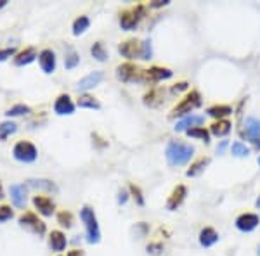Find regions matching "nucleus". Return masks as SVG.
<instances>
[{
    "instance_id": "f257e3e1",
    "label": "nucleus",
    "mask_w": 260,
    "mask_h": 256,
    "mask_svg": "<svg viewBox=\"0 0 260 256\" xmlns=\"http://www.w3.org/2000/svg\"><path fill=\"white\" fill-rule=\"evenodd\" d=\"M194 145L186 144L182 140H170L167 144L165 149V158L169 166L177 168V166H184L191 161L192 156H194Z\"/></svg>"
},
{
    "instance_id": "f03ea898",
    "label": "nucleus",
    "mask_w": 260,
    "mask_h": 256,
    "mask_svg": "<svg viewBox=\"0 0 260 256\" xmlns=\"http://www.w3.org/2000/svg\"><path fill=\"white\" fill-rule=\"evenodd\" d=\"M201 102H203V100H201L200 92L189 90L174 106V109H172V113H170V118H186V116H189L194 109H198L201 106Z\"/></svg>"
},
{
    "instance_id": "7ed1b4c3",
    "label": "nucleus",
    "mask_w": 260,
    "mask_h": 256,
    "mask_svg": "<svg viewBox=\"0 0 260 256\" xmlns=\"http://www.w3.org/2000/svg\"><path fill=\"white\" fill-rule=\"evenodd\" d=\"M80 220L85 225V236L89 244H98L101 241V229H99V222L95 216V211L90 206H83L80 209Z\"/></svg>"
},
{
    "instance_id": "20e7f679",
    "label": "nucleus",
    "mask_w": 260,
    "mask_h": 256,
    "mask_svg": "<svg viewBox=\"0 0 260 256\" xmlns=\"http://www.w3.org/2000/svg\"><path fill=\"white\" fill-rule=\"evenodd\" d=\"M144 16H146V6H144V4H137V6L130 7V9L121 11L120 18H118L121 30L134 31L141 24V21L144 19Z\"/></svg>"
},
{
    "instance_id": "39448f33",
    "label": "nucleus",
    "mask_w": 260,
    "mask_h": 256,
    "mask_svg": "<svg viewBox=\"0 0 260 256\" xmlns=\"http://www.w3.org/2000/svg\"><path fill=\"white\" fill-rule=\"evenodd\" d=\"M12 158L19 163H35L39 158V149L30 140H19L12 148Z\"/></svg>"
},
{
    "instance_id": "423d86ee",
    "label": "nucleus",
    "mask_w": 260,
    "mask_h": 256,
    "mask_svg": "<svg viewBox=\"0 0 260 256\" xmlns=\"http://www.w3.org/2000/svg\"><path fill=\"white\" fill-rule=\"evenodd\" d=\"M18 224H19V227H23V229L30 230L31 234H37L39 237L47 234V225H45V222L42 220V218H39V215L33 211L21 213L18 218Z\"/></svg>"
},
{
    "instance_id": "0eeeda50",
    "label": "nucleus",
    "mask_w": 260,
    "mask_h": 256,
    "mask_svg": "<svg viewBox=\"0 0 260 256\" xmlns=\"http://www.w3.org/2000/svg\"><path fill=\"white\" fill-rule=\"evenodd\" d=\"M116 78L123 83H142L144 82V69L134 62H123L116 68Z\"/></svg>"
},
{
    "instance_id": "6e6552de",
    "label": "nucleus",
    "mask_w": 260,
    "mask_h": 256,
    "mask_svg": "<svg viewBox=\"0 0 260 256\" xmlns=\"http://www.w3.org/2000/svg\"><path fill=\"white\" fill-rule=\"evenodd\" d=\"M241 135L253 145L255 149L260 151V120L255 116H248L243 121Z\"/></svg>"
},
{
    "instance_id": "1a4fd4ad",
    "label": "nucleus",
    "mask_w": 260,
    "mask_h": 256,
    "mask_svg": "<svg viewBox=\"0 0 260 256\" xmlns=\"http://www.w3.org/2000/svg\"><path fill=\"white\" fill-rule=\"evenodd\" d=\"M118 52L128 61L142 59V42L137 39H128V40L121 42L118 45Z\"/></svg>"
},
{
    "instance_id": "9d476101",
    "label": "nucleus",
    "mask_w": 260,
    "mask_h": 256,
    "mask_svg": "<svg viewBox=\"0 0 260 256\" xmlns=\"http://www.w3.org/2000/svg\"><path fill=\"white\" fill-rule=\"evenodd\" d=\"M174 77L172 69L163 66H151L149 69H144V83H160Z\"/></svg>"
},
{
    "instance_id": "9b49d317",
    "label": "nucleus",
    "mask_w": 260,
    "mask_h": 256,
    "mask_svg": "<svg viewBox=\"0 0 260 256\" xmlns=\"http://www.w3.org/2000/svg\"><path fill=\"white\" fill-rule=\"evenodd\" d=\"M31 203H33V208L39 211V215L45 218L52 216L54 213H56V203H54L49 196H33Z\"/></svg>"
},
{
    "instance_id": "f8f14e48",
    "label": "nucleus",
    "mask_w": 260,
    "mask_h": 256,
    "mask_svg": "<svg viewBox=\"0 0 260 256\" xmlns=\"http://www.w3.org/2000/svg\"><path fill=\"white\" fill-rule=\"evenodd\" d=\"M75 107L77 104L73 102V99L70 97L68 94H59L54 100V113L57 116H70L75 113Z\"/></svg>"
},
{
    "instance_id": "ddd939ff",
    "label": "nucleus",
    "mask_w": 260,
    "mask_h": 256,
    "mask_svg": "<svg viewBox=\"0 0 260 256\" xmlns=\"http://www.w3.org/2000/svg\"><path fill=\"white\" fill-rule=\"evenodd\" d=\"M39 64L45 75H52L57 68V57L52 49H44L39 52Z\"/></svg>"
},
{
    "instance_id": "4468645a",
    "label": "nucleus",
    "mask_w": 260,
    "mask_h": 256,
    "mask_svg": "<svg viewBox=\"0 0 260 256\" xmlns=\"http://www.w3.org/2000/svg\"><path fill=\"white\" fill-rule=\"evenodd\" d=\"M258 224H260V218L257 213H241L236 218V222H234L236 229L241 230V232H253L258 227Z\"/></svg>"
},
{
    "instance_id": "2eb2a0df",
    "label": "nucleus",
    "mask_w": 260,
    "mask_h": 256,
    "mask_svg": "<svg viewBox=\"0 0 260 256\" xmlns=\"http://www.w3.org/2000/svg\"><path fill=\"white\" fill-rule=\"evenodd\" d=\"M103 80H104L103 71H94V73H90V75H87V77H83L82 80H78V83L75 85V90L77 92H89L92 89H95Z\"/></svg>"
},
{
    "instance_id": "dca6fc26",
    "label": "nucleus",
    "mask_w": 260,
    "mask_h": 256,
    "mask_svg": "<svg viewBox=\"0 0 260 256\" xmlns=\"http://www.w3.org/2000/svg\"><path fill=\"white\" fill-rule=\"evenodd\" d=\"M9 194H11L12 206L18 209L26 208V196H28L26 186H23V184H14V186H11L9 189Z\"/></svg>"
},
{
    "instance_id": "f3484780",
    "label": "nucleus",
    "mask_w": 260,
    "mask_h": 256,
    "mask_svg": "<svg viewBox=\"0 0 260 256\" xmlns=\"http://www.w3.org/2000/svg\"><path fill=\"white\" fill-rule=\"evenodd\" d=\"M37 59H39V50L35 47H24L23 50H19V52L12 57V64L18 66V68H23V66L31 64V62Z\"/></svg>"
},
{
    "instance_id": "a211bd4d",
    "label": "nucleus",
    "mask_w": 260,
    "mask_h": 256,
    "mask_svg": "<svg viewBox=\"0 0 260 256\" xmlns=\"http://www.w3.org/2000/svg\"><path fill=\"white\" fill-rule=\"evenodd\" d=\"M163 100H165V89H163V87H153V89H149L144 94V97H142V102L148 107H160L163 104Z\"/></svg>"
},
{
    "instance_id": "6ab92c4d",
    "label": "nucleus",
    "mask_w": 260,
    "mask_h": 256,
    "mask_svg": "<svg viewBox=\"0 0 260 256\" xmlns=\"http://www.w3.org/2000/svg\"><path fill=\"white\" fill-rule=\"evenodd\" d=\"M186 196H187V187L186 186H177L174 191H172L169 199H167V209L175 211L177 208H180L184 201H186Z\"/></svg>"
},
{
    "instance_id": "aec40b11",
    "label": "nucleus",
    "mask_w": 260,
    "mask_h": 256,
    "mask_svg": "<svg viewBox=\"0 0 260 256\" xmlns=\"http://www.w3.org/2000/svg\"><path fill=\"white\" fill-rule=\"evenodd\" d=\"M203 123H205L203 116L189 115V116H186V118H180L177 123H175L174 130L175 132H187V130H191L194 127H203Z\"/></svg>"
},
{
    "instance_id": "412c9836",
    "label": "nucleus",
    "mask_w": 260,
    "mask_h": 256,
    "mask_svg": "<svg viewBox=\"0 0 260 256\" xmlns=\"http://www.w3.org/2000/svg\"><path fill=\"white\" fill-rule=\"evenodd\" d=\"M66 246H68V239H66V234L62 230H52L49 234V247L54 253H62Z\"/></svg>"
},
{
    "instance_id": "4be33fe9",
    "label": "nucleus",
    "mask_w": 260,
    "mask_h": 256,
    "mask_svg": "<svg viewBox=\"0 0 260 256\" xmlns=\"http://www.w3.org/2000/svg\"><path fill=\"white\" fill-rule=\"evenodd\" d=\"M200 244L203 246V247H212V246H215L217 242H219V232H217L213 227H203V229L200 230Z\"/></svg>"
},
{
    "instance_id": "5701e85b",
    "label": "nucleus",
    "mask_w": 260,
    "mask_h": 256,
    "mask_svg": "<svg viewBox=\"0 0 260 256\" xmlns=\"http://www.w3.org/2000/svg\"><path fill=\"white\" fill-rule=\"evenodd\" d=\"M26 187L35 189V191H45V192H57L59 191L56 184H54L52 180H47V178H30L26 182Z\"/></svg>"
},
{
    "instance_id": "b1692460",
    "label": "nucleus",
    "mask_w": 260,
    "mask_h": 256,
    "mask_svg": "<svg viewBox=\"0 0 260 256\" xmlns=\"http://www.w3.org/2000/svg\"><path fill=\"white\" fill-rule=\"evenodd\" d=\"M234 113V109L228 106V104H215V106H210L207 109V115L212 116V118L217 120H228V116H231Z\"/></svg>"
},
{
    "instance_id": "393cba45",
    "label": "nucleus",
    "mask_w": 260,
    "mask_h": 256,
    "mask_svg": "<svg viewBox=\"0 0 260 256\" xmlns=\"http://www.w3.org/2000/svg\"><path fill=\"white\" fill-rule=\"evenodd\" d=\"M208 130H210V135L225 137V135H229L231 130H233V123H231L229 120H217L210 125Z\"/></svg>"
},
{
    "instance_id": "a878e982",
    "label": "nucleus",
    "mask_w": 260,
    "mask_h": 256,
    "mask_svg": "<svg viewBox=\"0 0 260 256\" xmlns=\"http://www.w3.org/2000/svg\"><path fill=\"white\" fill-rule=\"evenodd\" d=\"M208 165H210V158L203 156V158L196 159L194 163H191V166H189V170L186 171V175H187V177H189V178L200 177V175L203 173V171H205V168H207Z\"/></svg>"
},
{
    "instance_id": "bb28decb",
    "label": "nucleus",
    "mask_w": 260,
    "mask_h": 256,
    "mask_svg": "<svg viewBox=\"0 0 260 256\" xmlns=\"http://www.w3.org/2000/svg\"><path fill=\"white\" fill-rule=\"evenodd\" d=\"M90 28V19L89 16H78L77 19L73 21V24H71V31H73L75 36H80L83 35L87 30Z\"/></svg>"
},
{
    "instance_id": "cd10ccee",
    "label": "nucleus",
    "mask_w": 260,
    "mask_h": 256,
    "mask_svg": "<svg viewBox=\"0 0 260 256\" xmlns=\"http://www.w3.org/2000/svg\"><path fill=\"white\" fill-rule=\"evenodd\" d=\"M77 106L80 109H95L98 111L101 109V102L90 94H80V97L77 99Z\"/></svg>"
},
{
    "instance_id": "c85d7f7f",
    "label": "nucleus",
    "mask_w": 260,
    "mask_h": 256,
    "mask_svg": "<svg viewBox=\"0 0 260 256\" xmlns=\"http://www.w3.org/2000/svg\"><path fill=\"white\" fill-rule=\"evenodd\" d=\"M90 54L98 62H106L108 57H110V54H108V50L104 47L103 42H94V45L90 47Z\"/></svg>"
},
{
    "instance_id": "c756f323",
    "label": "nucleus",
    "mask_w": 260,
    "mask_h": 256,
    "mask_svg": "<svg viewBox=\"0 0 260 256\" xmlns=\"http://www.w3.org/2000/svg\"><path fill=\"white\" fill-rule=\"evenodd\" d=\"M187 137L191 138H200L201 142H205V144H210V130L205 128V127H194L191 130H187Z\"/></svg>"
},
{
    "instance_id": "7c9ffc66",
    "label": "nucleus",
    "mask_w": 260,
    "mask_h": 256,
    "mask_svg": "<svg viewBox=\"0 0 260 256\" xmlns=\"http://www.w3.org/2000/svg\"><path fill=\"white\" fill-rule=\"evenodd\" d=\"M56 220H57V224H59L62 229H66V230H70L71 227H73L75 224V216H73V213L68 211V209H62V211H59L56 215Z\"/></svg>"
},
{
    "instance_id": "2f4dec72",
    "label": "nucleus",
    "mask_w": 260,
    "mask_h": 256,
    "mask_svg": "<svg viewBox=\"0 0 260 256\" xmlns=\"http://www.w3.org/2000/svg\"><path fill=\"white\" fill-rule=\"evenodd\" d=\"M16 132H18V125H16L14 121H11V120L2 121V123H0V142H4L7 137L14 135Z\"/></svg>"
},
{
    "instance_id": "473e14b6",
    "label": "nucleus",
    "mask_w": 260,
    "mask_h": 256,
    "mask_svg": "<svg viewBox=\"0 0 260 256\" xmlns=\"http://www.w3.org/2000/svg\"><path fill=\"white\" fill-rule=\"evenodd\" d=\"M30 113H31V107L26 106V104H14V106L6 111V116L7 118H18V116L30 115Z\"/></svg>"
},
{
    "instance_id": "72a5a7b5",
    "label": "nucleus",
    "mask_w": 260,
    "mask_h": 256,
    "mask_svg": "<svg viewBox=\"0 0 260 256\" xmlns=\"http://www.w3.org/2000/svg\"><path fill=\"white\" fill-rule=\"evenodd\" d=\"M231 154L236 158H246L250 154V148L246 144H243L241 140H236L231 144Z\"/></svg>"
},
{
    "instance_id": "f704fd0d",
    "label": "nucleus",
    "mask_w": 260,
    "mask_h": 256,
    "mask_svg": "<svg viewBox=\"0 0 260 256\" xmlns=\"http://www.w3.org/2000/svg\"><path fill=\"white\" fill-rule=\"evenodd\" d=\"M78 64H80V56H78L77 50L70 49L64 56V68L66 69H75Z\"/></svg>"
},
{
    "instance_id": "c9c22d12",
    "label": "nucleus",
    "mask_w": 260,
    "mask_h": 256,
    "mask_svg": "<svg viewBox=\"0 0 260 256\" xmlns=\"http://www.w3.org/2000/svg\"><path fill=\"white\" fill-rule=\"evenodd\" d=\"M128 192H130V197L136 201L137 206H144L146 199H144V196H142V191H141L139 186H136V184H128Z\"/></svg>"
},
{
    "instance_id": "e433bc0d",
    "label": "nucleus",
    "mask_w": 260,
    "mask_h": 256,
    "mask_svg": "<svg viewBox=\"0 0 260 256\" xmlns=\"http://www.w3.org/2000/svg\"><path fill=\"white\" fill-rule=\"evenodd\" d=\"M12 218H14V209H12L9 204H2V206H0V224L9 222Z\"/></svg>"
},
{
    "instance_id": "4c0bfd02",
    "label": "nucleus",
    "mask_w": 260,
    "mask_h": 256,
    "mask_svg": "<svg viewBox=\"0 0 260 256\" xmlns=\"http://www.w3.org/2000/svg\"><path fill=\"white\" fill-rule=\"evenodd\" d=\"M151 57H153V45L149 39H146L142 40V61H149Z\"/></svg>"
},
{
    "instance_id": "58836bf2",
    "label": "nucleus",
    "mask_w": 260,
    "mask_h": 256,
    "mask_svg": "<svg viewBox=\"0 0 260 256\" xmlns=\"http://www.w3.org/2000/svg\"><path fill=\"white\" fill-rule=\"evenodd\" d=\"M146 249H148V253H149V254L158 256V254H161V253H163V244H161V242H149Z\"/></svg>"
},
{
    "instance_id": "ea45409f",
    "label": "nucleus",
    "mask_w": 260,
    "mask_h": 256,
    "mask_svg": "<svg viewBox=\"0 0 260 256\" xmlns=\"http://www.w3.org/2000/svg\"><path fill=\"white\" fill-rule=\"evenodd\" d=\"M16 54H18V50H16L14 47H7V49H2L0 50V62L7 61L9 57H14Z\"/></svg>"
},
{
    "instance_id": "a19ab883",
    "label": "nucleus",
    "mask_w": 260,
    "mask_h": 256,
    "mask_svg": "<svg viewBox=\"0 0 260 256\" xmlns=\"http://www.w3.org/2000/svg\"><path fill=\"white\" fill-rule=\"evenodd\" d=\"M172 94H180V92H189V83L187 82H177L174 87H172Z\"/></svg>"
},
{
    "instance_id": "79ce46f5",
    "label": "nucleus",
    "mask_w": 260,
    "mask_h": 256,
    "mask_svg": "<svg viewBox=\"0 0 260 256\" xmlns=\"http://www.w3.org/2000/svg\"><path fill=\"white\" fill-rule=\"evenodd\" d=\"M92 140H94V144L98 145V149H104V148H108V140H106V138L101 137L99 133H92Z\"/></svg>"
},
{
    "instance_id": "37998d69",
    "label": "nucleus",
    "mask_w": 260,
    "mask_h": 256,
    "mask_svg": "<svg viewBox=\"0 0 260 256\" xmlns=\"http://www.w3.org/2000/svg\"><path fill=\"white\" fill-rule=\"evenodd\" d=\"M130 197V192L128 189H120L118 191V197H116V201H118V204H125L128 201Z\"/></svg>"
},
{
    "instance_id": "c03bdc74",
    "label": "nucleus",
    "mask_w": 260,
    "mask_h": 256,
    "mask_svg": "<svg viewBox=\"0 0 260 256\" xmlns=\"http://www.w3.org/2000/svg\"><path fill=\"white\" fill-rule=\"evenodd\" d=\"M134 230H137V234H139L141 237H144L146 234H148V230H149V227L144 224V222H139V224H136V229Z\"/></svg>"
},
{
    "instance_id": "a18cd8bd",
    "label": "nucleus",
    "mask_w": 260,
    "mask_h": 256,
    "mask_svg": "<svg viewBox=\"0 0 260 256\" xmlns=\"http://www.w3.org/2000/svg\"><path fill=\"white\" fill-rule=\"evenodd\" d=\"M169 6V0H154V2L149 4V9H160V7Z\"/></svg>"
},
{
    "instance_id": "49530a36",
    "label": "nucleus",
    "mask_w": 260,
    "mask_h": 256,
    "mask_svg": "<svg viewBox=\"0 0 260 256\" xmlns=\"http://www.w3.org/2000/svg\"><path fill=\"white\" fill-rule=\"evenodd\" d=\"M225 148H228V140H222L219 145H217V154H222L225 151Z\"/></svg>"
},
{
    "instance_id": "de8ad7c7",
    "label": "nucleus",
    "mask_w": 260,
    "mask_h": 256,
    "mask_svg": "<svg viewBox=\"0 0 260 256\" xmlns=\"http://www.w3.org/2000/svg\"><path fill=\"white\" fill-rule=\"evenodd\" d=\"M66 256H85V253H83L82 249H71L66 253Z\"/></svg>"
},
{
    "instance_id": "09e8293b",
    "label": "nucleus",
    "mask_w": 260,
    "mask_h": 256,
    "mask_svg": "<svg viewBox=\"0 0 260 256\" xmlns=\"http://www.w3.org/2000/svg\"><path fill=\"white\" fill-rule=\"evenodd\" d=\"M6 197V191H4V186H2V182H0V201Z\"/></svg>"
},
{
    "instance_id": "8fccbe9b",
    "label": "nucleus",
    "mask_w": 260,
    "mask_h": 256,
    "mask_svg": "<svg viewBox=\"0 0 260 256\" xmlns=\"http://www.w3.org/2000/svg\"><path fill=\"white\" fill-rule=\"evenodd\" d=\"M6 6H7V0H0V9H4Z\"/></svg>"
},
{
    "instance_id": "3c124183",
    "label": "nucleus",
    "mask_w": 260,
    "mask_h": 256,
    "mask_svg": "<svg viewBox=\"0 0 260 256\" xmlns=\"http://www.w3.org/2000/svg\"><path fill=\"white\" fill-rule=\"evenodd\" d=\"M255 206H257V208H260V196L257 197V201H255Z\"/></svg>"
},
{
    "instance_id": "603ef678",
    "label": "nucleus",
    "mask_w": 260,
    "mask_h": 256,
    "mask_svg": "<svg viewBox=\"0 0 260 256\" xmlns=\"http://www.w3.org/2000/svg\"><path fill=\"white\" fill-rule=\"evenodd\" d=\"M257 161H258V165H260V156H258V159H257Z\"/></svg>"
},
{
    "instance_id": "864d4df0",
    "label": "nucleus",
    "mask_w": 260,
    "mask_h": 256,
    "mask_svg": "<svg viewBox=\"0 0 260 256\" xmlns=\"http://www.w3.org/2000/svg\"><path fill=\"white\" fill-rule=\"evenodd\" d=\"M258 254H260V246H258Z\"/></svg>"
},
{
    "instance_id": "5fc2aeb1",
    "label": "nucleus",
    "mask_w": 260,
    "mask_h": 256,
    "mask_svg": "<svg viewBox=\"0 0 260 256\" xmlns=\"http://www.w3.org/2000/svg\"><path fill=\"white\" fill-rule=\"evenodd\" d=\"M57 256H61V254H57Z\"/></svg>"
}]
</instances>
